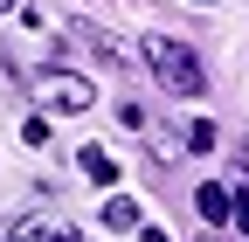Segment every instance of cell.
Here are the masks:
<instances>
[{
  "label": "cell",
  "instance_id": "obj_8",
  "mask_svg": "<svg viewBox=\"0 0 249 242\" xmlns=\"http://www.w3.org/2000/svg\"><path fill=\"white\" fill-rule=\"evenodd\" d=\"M214 138H222V132H214L208 118H194V125H187V153H214Z\"/></svg>",
  "mask_w": 249,
  "mask_h": 242
},
{
  "label": "cell",
  "instance_id": "obj_2",
  "mask_svg": "<svg viewBox=\"0 0 249 242\" xmlns=\"http://www.w3.org/2000/svg\"><path fill=\"white\" fill-rule=\"evenodd\" d=\"M28 90H35V97H42L49 111H90V104H97L90 76L62 69V63H49V69H28Z\"/></svg>",
  "mask_w": 249,
  "mask_h": 242
},
{
  "label": "cell",
  "instance_id": "obj_3",
  "mask_svg": "<svg viewBox=\"0 0 249 242\" xmlns=\"http://www.w3.org/2000/svg\"><path fill=\"white\" fill-rule=\"evenodd\" d=\"M0 242H83V235H76V222H49V215H21V222H7V228H0Z\"/></svg>",
  "mask_w": 249,
  "mask_h": 242
},
{
  "label": "cell",
  "instance_id": "obj_9",
  "mask_svg": "<svg viewBox=\"0 0 249 242\" xmlns=\"http://www.w3.org/2000/svg\"><path fill=\"white\" fill-rule=\"evenodd\" d=\"M21 138H28V145H49L55 132H49V118H28V125H21Z\"/></svg>",
  "mask_w": 249,
  "mask_h": 242
},
{
  "label": "cell",
  "instance_id": "obj_10",
  "mask_svg": "<svg viewBox=\"0 0 249 242\" xmlns=\"http://www.w3.org/2000/svg\"><path fill=\"white\" fill-rule=\"evenodd\" d=\"M229 194H235V228L249 235V187H229Z\"/></svg>",
  "mask_w": 249,
  "mask_h": 242
},
{
  "label": "cell",
  "instance_id": "obj_1",
  "mask_svg": "<svg viewBox=\"0 0 249 242\" xmlns=\"http://www.w3.org/2000/svg\"><path fill=\"white\" fill-rule=\"evenodd\" d=\"M145 63H152V76H160L173 97H201V90H208L201 55H194V49H180L173 35H145Z\"/></svg>",
  "mask_w": 249,
  "mask_h": 242
},
{
  "label": "cell",
  "instance_id": "obj_6",
  "mask_svg": "<svg viewBox=\"0 0 249 242\" xmlns=\"http://www.w3.org/2000/svg\"><path fill=\"white\" fill-rule=\"evenodd\" d=\"M104 228H118V235H124V228H145V222H139V201H132V194L104 201Z\"/></svg>",
  "mask_w": 249,
  "mask_h": 242
},
{
  "label": "cell",
  "instance_id": "obj_4",
  "mask_svg": "<svg viewBox=\"0 0 249 242\" xmlns=\"http://www.w3.org/2000/svg\"><path fill=\"white\" fill-rule=\"evenodd\" d=\"M194 207H201V222H214V228H222V222L235 215V194L222 187V180H201V187H194Z\"/></svg>",
  "mask_w": 249,
  "mask_h": 242
},
{
  "label": "cell",
  "instance_id": "obj_7",
  "mask_svg": "<svg viewBox=\"0 0 249 242\" xmlns=\"http://www.w3.org/2000/svg\"><path fill=\"white\" fill-rule=\"evenodd\" d=\"M76 35H83L90 49H97V55H104V63H124V42H111V35H104V28H97V21H76Z\"/></svg>",
  "mask_w": 249,
  "mask_h": 242
},
{
  "label": "cell",
  "instance_id": "obj_5",
  "mask_svg": "<svg viewBox=\"0 0 249 242\" xmlns=\"http://www.w3.org/2000/svg\"><path fill=\"white\" fill-rule=\"evenodd\" d=\"M76 166L97 180V187H118V159H111V153H97V145H83V159H76Z\"/></svg>",
  "mask_w": 249,
  "mask_h": 242
},
{
  "label": "cell",
  "instance_id": "obj_12",
  "mask_svg": "<svg viewBox=\"0 0 249 242\" xmlns=\"http://www.w3.org/2000/svg\"><path fill=\"white\" fill-rule=\"evenodd\" d=\"M7 7H14V0H0V14H7Z\"/></svg>",
  "mask_w": 249,
  "mask_h": 242
},
{
  "label": "cell",
  "instance_id": "obj_13",
  "mask_svg": "<svg viewBox=\"0 0 249 242\" xmlns=\"http://www.w3.org/2000/svg\"><path fill=\"white\" fill-rule=\"evenodd\" d=\"M201 7H208V0H201Z\"/></svg>",
  "mask_w": 249,
  "mask_h": 242
},
{
  "label": "cell",
  "instance_id": "obj_11",
  "mask_svg": "<svg viewBox=\"0 0 249 242\" xmlns=\"http://www.w3.org/2000/svg\"><path fill=\"white\" fill-rule=\"evenodd\" d=\"M194 242H222V235H194Z\"/></svg>",
  "mask_w": 249,
  "mask_h": 242
}]
</instances>
